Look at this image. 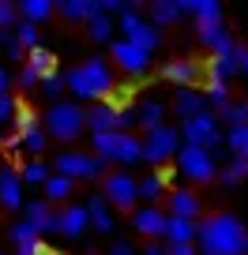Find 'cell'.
<instances>
[{"label": "cell", "mask_w": 248, "mask_h": 255, "mask_svg": "<svg viewBox=\"0 0 248 255\" xmlns=\"http://www.w3.org/2000/svg\"><path fill=\"white\" fill-rule=\"evenodd\" d=\"M196 240L203 255H248V229L237 214H215L196 222Z\"/></svg>", "instance_id": "1"}, {"label": "cell", "mask_w": 248, "mask_h": 255, "mask_svg": "<svg viewBox=\"0 0 248 255\" xmlns=\"http://www.w3.org/2000/svg\"><path fill=\"white\" fill-rule=\"evenodd\" d=\"M64 90H72L79 102H102V98H109L117 90V75H113L109 60L90 56V60H83L64 72Z\"/></svg>", "instance_id": "2"}, {"label": "cell", "mask_w": 248, "mask_h": 255, "mask_svg": "<svg viewBox=\"0 0 248 255\" xmlns=\"http://www.w3.org/2000/svg\"><path fill=\"white\" fill-rule=\"evenodd\" d=\"M90 143H94L98 158L117 161V165H136L143 154V143L132 131H90Z\"/></svg>", "instance_id": "3"}, {"label": "cell", "mask_w": 248, "mask_h": 255, "mask_svg": "<svg viewBox=\"0 0 248 255\" xmlns=\"http://www.w3.org/2000/svg\"><path fill=\"white\" fill-rule=\"evenodd\" d=\"M173 158H177V169H181L188 180H196V184H207V180L218 176V158H215V150H207V146L181 143Z\"/></svg>", "instance_id": "4"}, {"label": "cell", "mask_w": 248, "mask_h": 255, "mask_svg": "<svg viewBox=\"0 0 248 255\" xmlns=\"http://www.w3.org/2000/svg\"><path fill=\"white\" fill-rule=\"evenodd\" d=\"M147 135L139 139L143 143V154H139V161H147V165H162V161H169L177 154V146H181V131L177 128H169L166 120L154 128H143Z\"/></svg>", "instance_id": "5"}, {"label": "cell", "mask_w": 248, "mask_h": 255, "mask_svg": "<svg viewBox=\"0 0 248 255\" xmlns=\"http://www.w3.org/2000/svg\"><path fill=\"white\" fill-rule=\"evenodd\" d=\"M41 124H45V131L53 139H79L83 131V105L79 102H53L49 105V113L41 117Z\"/></svg>", "instance_id": "6"}, {"label": "cell", "mask_w": 248, "mask_h": 255, "mask_svg": "<svg viewBox=\"0 0 248 255\" xmlns=\"http://www.w3.org/2000/svg\"><path fill=\"white\" fill-rule=\"evenodd\" d=\"M177 131H181V143H196V146H207V150H215L222 143V120L211 109L196 113V117H184Z\"/></svg>", "instance_id": "7"}, {"label": "cell", "mask_w": 248, "mask_h": 255, "mask_svg": "<svg viewBox=\"0 0 248 255\" xmlns=\"http://www.w3.org/2000/svg\"><path fill=\"white\" fill-rule=\"evenodd\" d=\"M237 60H241V41H233L230 34H226V38L211 49V60H207V68H203L207 83H230L233 75H237Z\"/></svg>", "instance_id": "8"}, {"label": "cell", "mask_w": 248, "mask_h": 255, "mask_svg": "<svg viewBox=\"0 0 248 255\" xmlns=\"http://www.w3.org/2000/svg\"><path fill=\"white\" fill-rule=\"evenodd\" d=\"M109 56H113V64H117V72H124L128 79H143V75L151 72V53L139 49L136 41H128V38H113Z\"/></svg>", "instance_id": "9"}, {"label": "cell", "mask_w": 248, "mask_h": 255, "mask_svg": "<svg viewBox=\"0 0 248 255\" xmlns=\"http://www.w3.org/2000/svg\"><path fill=\"white\" fill-rule=\"evenodd\" d=\"M53 165H56V173L72 176V180H98V176L105 173V158H98V154H83V150H64Z\"/></svg>", "instance_id": "10"}, {"label": "cell", "mask_w": 248, "mask_h": 255, "mask_svg": "<svg viewBox=\"0 0 248 255\" xmlns=\"http://www.w3.org/2000/svg\"><path fill=\"white\" fill-rule=\"evenodd\" d=\"M102 195L109 207L117 210H132L139 203L136 195V176L132 173H102Z\"/></svg>", "instance_id": "11"}, {"label": "cell", "mask_w": 248, "mask_h": 255, "mask_svg": "<svg viewBox=\"0 0 248 255\" xmlns=\"http://www.w3.org/2000/svg\"><path fill=\"white\" fill-rule=\"evenodd\" d=\"M90 218H87V207H79V203H72V207H64L60 214H56V233L68 240H79L83 233H87Z\"/></svg>", "instance_id": "12"}, {"label": "cell", "mask_w": 248, "mask_h": 255, "mask_svg": "<svg viewBox=\"0 0 248 255\" xmlns=\"http://www.w3.org/2000/svg\"><path fill=\"white\" fill-rule=\"evenodd\" d=\"M158 75L166 83H173V87H196V83L203 79V68L196 60H169Z\"/></svg>", "instance_id": "13"}, {"label": "cell", "mask_w": 248, "mask_h": 255, "mask_svg": "<svg viewBox=\"0 0 248 255\" xmlns=\"http://www.w3.org/2000/svg\"><path fill=\"white\" fill-rule=\"evenodd\" d=\"M26 222L34 225L38 237H49V233H56V210L49 207V199H34L26 203Z\"/></svg>", "instance_id": "14"}, {"label": "cell", "mask_w": 248, "mask_h": 255, "mask_svg": "<svg viewBox=\"0 0 248 255\" xmlns=\"http://www.w3.org/2000/svg\"><path fill=\"white\" fill-rule=\"evenodd\" d=\"M0 207L4 210H19L23 207V180H19L15 169H0Z\"/></svg>", "instance_id": "15"}, {"label": "cell", "mask_w": 248, "mask_h": 255, "mask_svg": "<svg viewBox=\"0 0 248 255\" xmlns=\"http://www.w3.org/2000/svg\"><path fill=\"white\" fill-rule=\"evenodd\" d=\"M132 229L143 233V237H162V229H166V210H158V207H139L136 214H132Z\"/></svg>", "instance_id": "16"}, {"label": "cell", "mask_w": 248, "mask_h": 255, "mask_svg": "<svg viewBox=\"0 0 248 255\" xmlns=\"http://www.w3.org/2000/svg\"><path fill=\"white\" fill-rule=\"evenodd\" d=\"M83 207H87V218H90V225H94L98 233H113L117 229V218H113V207L105 203V195H90Z\"/></svg>", "instance_id": "17"}, {"label": "cell", "mask_w": 248, "mask_h": 255, "mask_svg": "<svg viewBox=\"0 0 248 255\" xmlns=\"http://www.w3.org/2000/svg\"><path fill=\"white\" fill-rule=\"evenodd\" d=\"M169 195V210L166 214H177V218H200V195L188 188H173L166 191Z\"/></svg>", "instance_id": "18"}, {"label": "cell", "mask_w": 248, "mask_h": 255, "mask_svg": "<svg viewBox=\"0 0 248 255\" xmlns=\"http://www.w3.org/2000/svg\"><path fill=\"white\" fill-rule=\"evenodd\" d=\"M162 237L169 244H192L196 240V218H177V214H166V229Z\"/></svg>", "instance_id": "19"}, {"label": "cell", "mask_w": 248, "mask_h": 255, "mask_svg": "<svg viewBox=\"0 0 248 255\" xmlns=\"http://www.w3.org/2000/svg\"><path fill=\"white\" fill-rule=\"evenodd\" d=\"M53 11L60 19H68V23H83L87 15L98 11V4L94 0H53Z\"/></svg>", "instance_id": "20"}, {"label": "cell", "mask_w": 248, "mask_h": 255, "mask_svg": "<svg viewBox=\"0 0 248 255\" xmlns=\"http://www.w3.org/2000/svg\"><path fill=\"white\" fill-rule=\"evenodd\" d=\"M173 109H177V117H196V113H203L207 109V102H203V90H196V87H177V102H173Z\"/></svg>", "instance_id": "21"}, {"label": "cell", "mask_w": 248, "mask_h": 255, "mask_svg": "<svg viewBox=\"0 0 248 255\" xmlns=\"http://www.w3.org/2000/svg\"><path fill=\"white\" fill-rule=\"evenodd\" d=\"M83 23H87L90 41H113V34H117V19H113L109 11H94V15H87Z\"/></svg>", "instance_id": "22"}, {"label": "cell", "mask_w": 248, "mask_h": 255, "mask_svg": "<svg viewBox=\"0 0 248 255\" xmlns=\"http://www.w3.org/2000/svg\"><path fill=\"white\" fill-rule=\"evenodd\" d=\"M132 109H136V124L139 128H154V124L166 120V102H162V98H143V102L132 105Z\"/></svg>", "instance_id": "23"}, {"label": "cell", "mask_w": 248, "mask_h": 255, "mask_svg": "<svg viewBox=\"0 0 248 255\" xmlns=\"http://www.w3.org/2000/svg\"><path fill=\"white\" fill-rule=\"evenodd\" d=\"M124 38H128V41H136V45H139V49H147V53H154V49L162 45L158 26H154V23H147V19H139V23L132 26V30L124 34Z\"/></svg>", "instance_id": "24"}, {"label": "cell", "mask_w": 248, "mask_h": 255, "mask_svg": "<svg viewBox=\"0 0 248 255\" xmlns=\"http://www.w3.org/2000/svg\"><path fill=\"white\" fill-rule=\"evenodd\" d=\"M166 188H169V176H166V173H151V176H143V180H136V195H139L143 203L162 199V195H166Z\"/></svg>", "instance_id": "25"}, {"label": "cell", "mask_w": 248, "mask_h": 255, "mask_svg": "<svg viewBox=\"0 0 248 255\" xmlns=\"http://www.w3.org/2000/svg\"><path fill=\"white\" fill-rule=\"evenodd\" d=\"M226 23L222 19H196V38H200V45H207V49H215L218 41L226 38Z\"/></svg>", "instance_id": "26"}, {"label": "cell", "mask_w": 248, "mask_h": 255, "mask_svg": "<svg viewBox=\"0 0 248 255\" xmlns=\"http://www.w3.org/2000/svg\"><path fill=\"white\" fill-rule=\"evenodd\" d=\"M41 188H45V199H49V203H64L68 195H72L75 180H72V176H64V173H53V176H45V180H41Z\"/></svg>", "instance_id": "27"}, {"label": "cell", "mask_w": 248, "mask_h": 255, "mask_svg": "<svg viewBox=\"0 0 248 255\" xmlns=\"http://www.w3.org/2000/svg\"><path fill=\"white\" fill-rule=\"evenodd\" d=\"M147 4H151V23L154 26H173V23H181V15H184L173 0H147Z\"/></svg>", "instance_id": "28"}, {"label": "cell", "mask_w": 248, "mask_h": 255, "mask_svg": "<svg viewBox=\"0 0 248 255\" xmlns=\"http://www.w3.org/2000/svg\"><path fill=\"white\" fill-rule=\"evenodd\" d=\"M19 19H30V23H45L53 15V0H15Z\"/></svg>", "instance_id": "29"}, {"label": "cell", "mask_w": 248, "mask_h": 255, "mask_svg": "<svg viewBox=\"0 0 248 255\" xmlns=\"http://www.w3.org/2000/svg\"><path fill=\"white\" fill-rule=\"evenodd\" d=\"M181 11H192L196 19H222V4L218 0H173Z\"/></svg>", "instance_id": "30"}, {"label": "cell", "mask_w": 248, "mask_h": 255, "mask_svg": "<svg viewBox=\"0 0 248 255\" xmlns=\"http://www.w3.org/2000/svg\"><path fill=\"white\" fill-rule=\"evenodd\" d=\"M26 64H30L38 75H49V72H56V56L49 53V49H41V45H34V49H26Z\"/></svg>", "instance_id": "31"}, {"label": "cell", "mask_w": 248, "mask_h": 255, "mask_svg": "<svg viewBox=\"0 0 248 255\" xmlns=\"http://www.w3.org/2000/svg\"><path fill=\"white\" fill-rule=\"evenodd\" d=\"M218 176H222V184H241L248 176V158L245 154H233V161L226 169H218Z\"/></svg>", "instance_id": "32"}, {"label": "cell", "mask_w": 248, "mask_h": 255, "mask_svg": "<svg viewBox=\"0 0 248 255\" xmlns=\"http://www.w3.org/2000/svg\"><path fill=\"white\" fill-rule=\"evenodd\" d=\"M218 120H226L230 128L245 124V120H248V102H233V98H230V102H226L222 109H218Z\"/></svg>", "instance_id": "33"}, {"label": "cell", "mask_w": 248, "mask_h": 255, "mask_svg": "<svg viewBox=\"0 0 248 255\" xmlns=\"http://www.w3.org/2000/svg\"><path fill=\"white\" fill-rule=\"evenodd\" d=\"M222 139H226V146H230V154H245L248 158V120L237 124V128H230Z\"/></svg>", "instance_id": "34"}, {"label": "cell", "mask_w": 248, "mask_h": 255, "mask_svg": "<svg viewBox=\"0 0 248 255\" xmlns=\"http://www.w3.org/2000/svg\"><path fill=\"white\" fill-rule=\"evenodd\" d=\"M11 26H15V41H19L23 49H34V45H38V23H30V19H15Z\"/></svg>", "instance_id": "35"}, {"label": "cell", "mask_w": 248, "mask_h": 255, "mask_svg": "<svg viewBox=\"0 0 248 255\" xmlns=\"http://www.w3.org/2000/svg\"><path fill=\"white\" fill-rule=\"evenodd\" d=\"M11 120H15V135H23V131H30V128H41V117H38L34 109H26V105H23V109L15 105Z\"/></svg>", "instance_id": "36"}, {"label": "cell", "mask_w": 248, "mask_h": 255, "mask_svg": "<svg viewBox=\"0 0 248 255\" xmlns=\"http://www.w3.org/2000/svg\"><path fill=\"white\" fill-rule=\"evenodd\" d=\"M203 102H207L211 109H222V105L230 102V83H207V90H203Z\"/></svg>", "instance_id": "37"}, {"label": "cell", "mask_w": 248, "mask_h": 255, "mask_svg": "<svg viewBox=\"0 0 248 255\" xmlns=\"http://www.w3.org/2000/svg\"><path fill=\"white\" fill-rule=\"evenodd\" d=\"M45 131H41V128H30V131H23V135H19V146H23V150H30V154H41L45 150Z\"/></svg>", "instance_id": "38"}, {"label": "cell", "mask_w": 248, "mask_h": 255, "mask_svg": "<svg viewBox=\"0 0 248 255\" xmlns=\"http://www.w3.org/2000/svg\"><path fill=\"white\" fill-rule=\"evenodd\" d=\"M38 87H41V94H45V98H60V94H64V75L49 72V75H41V79H38Z\"/></svg>", "instance_id": "39"}, {"label": "cell", "mask_w": 248, "mask_h": 255, "mask_svg": "<svg viewBox=\"0 0 248 255\" xmlns=\"http://www.w3.org/2000/svg\"><path fill=\"white\" fill-rule=\"evenodd\" d=\"M45 176H49V165H45V161H26L23 173H19V180H23V184H41Z\"/></svg>", "instance_id": "40"}, {"label": "cell", "mask_w": 248, "mask_h": 255, "mask_svg": "<svg viewBox=\"0 0 248 255\" xmlns=\"http://www.w3.org/2000/svg\"><path fill=\"white\" fill-rule=\"evenodd\" d=\"M15 255H49V248H45L41 237H26V240L15 244Z\"/></svg>", "instance_id": "41"}, {"label": "cell", "mask_w": 248, "mask_h": 255, "mask_svg": "<svg viewBox=\"0 0 248 255\" xmlns=\"http://www.w3.org/2000/svg\"><path fill=\"white\" fill-rule=\"evenodd\" d=\"M38 79H41V75L38 72H34V68H30V64H23V68H19V90H34V87H38Z\"/></svg>", "instance_id": "42"}, {"label": "cell", "mask_w": 248, "mask_h": 255, "mask_svg": "<svg viewBox=\"0 0 248 255\" xmlns=\"http://www.w3.org/2000/svg\"><path fill=\"white\" fill-rule=\"evenodd\" d=\"M11 113H15V98H11V90H0V124H8Z\"/></svg>", "instance_id": "43"}, {"label": "cell", "mask_w": 248, "mask_h": 255, "mask_svg": "<svg viewBox=\"0 0 248 255\" xmlns=\"http://www.w3.org/2000/svg\"><path fill=\"white\" fill-rule=\"evenodd\" d=\"M19 19V11H15V0H0V26H11Z\"/></svg>", "instance_id": "44"}, {"label": "cell", "mask_w": 248, "mask_h": 255, "mask_svg": "<svg viewBox=\"0 0 248 255\" xmlns=\"http://www.w3.org/2000/svg\"><path fill=\"white\" fill-rule=\"evenodd\" d=\"M26 237H38V233H34V225L23 218V222H15V225H11V240L19 244V240H26Z\"/></svg>", "instance_id": "45"}, {"label": "cell", "mask_w": 248, "mask_h": 255, "mask_svg": "<svg viewBox=\"0 0 248 255\" xmlns=\"http://www.w3.org/2000/svg\"><path fill=\"white\" fill-rule=\"evenodd\" d=\"M109 255H136V248H132V240H117L109 248Z\"/></svg>", "instance_id": "46"}, {"label": "cell", "mask_w": 248, "mask_h": 255, "mask_svg": "<svg viewBox=\"0 0 248 255\" xmlns=\"http://www.w3.org/2000/svg\"><path fill=\"white\" fill-rule=\"evenodd\" d=\"M94 4H98V11H109V15L124 8V0H94Z\"/></svg>", "instance_id": "47"}, {"label": "cell", "mask_w": 248, "mask_h": 255, "mask_svg": "<svg viewBox=\"0 0 248 255\" xmlns=\"http://www.w3.org/2000/svg\"><path fill=\"white\" fill-rule=\"evenodd\" d=\"M166 255H196V248H192V244H169Z\"/></svg>", "instance_id": "48"}, {"label": "cell", "mask_w": 248, "mask_h": 255, "mask_svg": "<svg viewBox=\"0 0 248 255\" xmlns=\"http://www.w3.org/2000/svg\"><path fill=\"white\" fill-rule=\"evenodd\" d=\"M237 75H245L248 79V49L241 45V60H237Z\"/></svg>", "instance_id": "49"}, {"label": "cell", "mask_w": 248, "mask_h": 255, "mask_svg": "<svg viewBox=\"0 0 248 255\" xmlns=\"http://www.w3.org/2000/svg\"><path fill=\"white\" fill-rule=\"evenodd\" d=\"M143 255H166V244H158V240H151V244L143 248Z\"/></svg>", "instance_id": "50"}, {"label": "cell", "mask_w": 248, "mask_h": 255, "mask_svg": "<svg viewBox=\"0 0 248 255\" xmlns=\"http://www.w3.org/2000/svg\"><path fill=\"white\" fill-rule=\"evenodd\" d=\"M0 90H11V75H8V68H0Z\"/></svg>", "instance_id": "51"}, {"label": "cell", "mask_w": 248, "mask_h": 255, "mask_svg": "<svg viewBox=\"0 0 248 255\" xmlns=\"http://www.w3.org/2000/svg\"><path fill=\"white\" fill-rule=\"evenodd\" d=\"M124 4H132V8H139V4H147V0H124Z\"/></svg>", "instance_id": "52"}, {"label": "cell", "mask_w": 248, "mask_h": 255, "mask_svg": "<svg viewBox=\"0 0 248 255\" xmlns=\"http://www.w3.org/2000/svg\"><path fill=\"white\" fill-rule=\"evenodd\" d=\"M0 143H4V131H0Z\"/></svg>", "instance_id": "53"}, {"label": "cell", "mask_w": 248, "mask_h": 255, "mask_svg": "<svg viewBox=\"0 0 248 255\" xmlns=\"http://www.w3.org/2000/svg\"><path fill=\"white\" fill-rule=\"evenodd\" d=\"M245 102H248V98H245Z\"/></svg>", "instance_id": "54"}]
</instances>
